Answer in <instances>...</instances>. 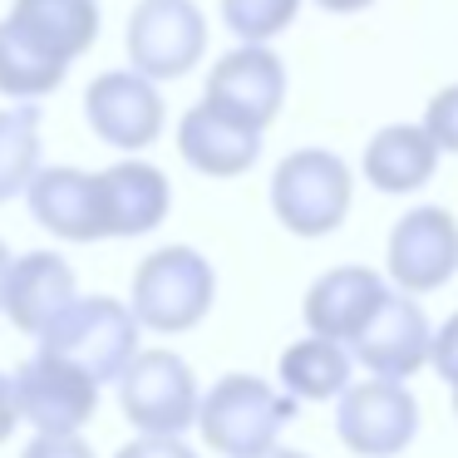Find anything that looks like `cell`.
Masks as SVG:
<instances>
[{
	"mask_svg": "<svg viewBox=\"0 0 458 458\" xmlns=\"http://www.w3.org/2000/svg\"><path fill=\"white\" fill-rule=\"evenodd\" d=\"M296 419V399L257 375H222L202 394L198 434L222 458H257L276 448L281 428Z\"/></svg>",
	"mask_w": 458,
	"mask_h": 458,
	"instance_id": "cell-1",
	"label": "cell"
},
{
	"mask_svg": "<svg viewBox=\"0 0 458 458\" xmlns=\"http://www.w3.org/2000/svg\"><path fill=\"white\" fill-rule=\"evenodd\" d=\"M139 316L114 296H80L50 330L40 335V350L64 365L84 369L94 385H119L129 365L143 355L139 350Z\"/></svg>",
	"mask_w": 458,
	"mask_h": 458,
	"instance_id": "cell-2",
	"label": "cell"
},
{
	"mask_svg": "<svg viewBox=\"0 0 458 458\" xmlns=\"http://www.w3.org/2000/svg\"><path fill=\"white\" fill-rule=\"evenodd\" d=\"M355 178L330 148H296L271 173V212L291 237H330L350 217Z\"/></svg>",
	"mask_w": 458,
	"mask_h": 458,
	"instance_id": "cell-3",
	"label": "cell"
},
{
	"mask_svg": "<svg viewBox=\"0 0 458 458\" xmlns=\"http://www.w3.org/2000/svg\"><path fill=\"white\" fill-rule=\"evenodd\" d=\"M212 296H217V271L198 247H158L133 271L129 310L139 316L143 330L182 335V330L202 326V316L212 310Z\"/></svg>",
	"mask_w": 458,
	"mask_h": 458,
	"instance_id": "cell-4",
	"label": "cell"
},
{
	"mask_svg": "<svg viewBox=\"0 0 458 458\" xmlns=\"http://www.w3.org/2000/svg\"><path fill=\"white\" fill-rule=\"evenodd\" d=\"M119 404L139 434L153 438H182L202 414L198 375L182 355L173 350H143L119 379Z\"/></svg>",
	"mask_w": 458,
	"mask_h": 458,
	"instance_id": "cell-5",
	"label": "cell"
},
{
	"mask_svg": "<svg viewBox=\"0 0 458 458\" xmlns=\"http://www.w3.org/2000/svg\"><path fill=\"white\" fill-rule=\"evenodd\" d=\"M335 434L360 458H399L419 434V399L399 379H355L340 394Z\"/></svg>",
	"mask_w": 458,
	"mask_h": 458,
	"instance_id": "cell-6",
	"label": "cell"
},
{
	"mask_svg": "<svg viewBox=\"0 0 458 458\" xmlns=\"http://www.w3.org/2000/svg\"><path fill=\"white\" fill-rule=\"evenodd\" d=\"M208 55V21L192 0H139L129 15V64L143 80H182Z\"/></svg>",
	"mask_w": 458,
	"mask_h": 458,
	"instance_id": "cell-7",
	"label": "cell"
},
{
	"mask_svg": "<svg viewBox=\"0 0 458 458\" xmlns=\"http://www.w3.org/2000/svg\"><path fill=\"white\" fill-rule=\"evenodd\" d=\"M202 104H212L217 114L247 123V129L267 133L276 123L281 104H286V64L267 45H237L232 55H222L212 64Z\"/></svg>",
	"mask_w": 458,
	"mask_h": 458,
	"instance_id": "cell-8",
	"label": "cell"
},
{
	"mask_svg": "<svg viewBox=\"0 0 458 458\" xmlns=\"http://www.w3.org/2000/svg\"><path fill=\"white\" fill-rule=\"evenodd\" d=\"M15 404H21V419L35 428V434H80L84 424L99 409V385H94L84 369L64 365L55 355H35L15 369Z\"/></svg>",
	"mask_w": 458,
	"mask_h": 458,
	"instance_id": "cell-9",
	"label": "cell"
},
{
	"mask_svg": "<svg viewBox=\"0 0 458 458\" xmlns=\"http://www.w3.org/2000/svg\"><path fill=\"white\" fill-rule=\"evenodd\" d=\"M389 281L404 296H428L458 271V222L448 208H414L389 232Z\"/></svg>",
	"mask_w": 458,
	"mask_h": 458,
	"instance_id": "cell-10",
	"label": "cell"
},
{
	"mask_svg": "<svg viewBox=\"0 0 458 458\" xmlns=\"http://www.w3.org/2000/svg\"><path fill=\"white\" fill-rule=\"evenodd\" d=\"M84 119L109 148L139 153L163 133V94L139 70H109L84 94Z\"/></svg>",
	"mask_w": 458,
	"mask_h": 458,
	"instance_id": "cell-11",
	"label": "cell"
},
{
	"mask_svg": "<svg viewBox=\"0 0 458 458\" xmlns=\"http://www.w3.org/2000/svg\"><path fill=\"white\" fill-rule=\"evenodd\" d=\"M389 301V286L379 271L369 267H330L326 276L310 281L306 291V330L320 340H335V345H355L365 335V326L379 316V306Z\"/></svg>",
	"mask_w": 458,
	"mask_h": 458,
	"instance_id": "cell-12",
	"label": "cell"
},
{
	"mask_svg": "<svg viewBox=\"0 0 458 458\" xmlns=\"http://www.w3.org/2000/svg\"><path fill=\"white\" fill-rule=\"evenodd\" d=\"M428 355H434L428 316L419 310L414 296L389 291V301L379 306V316L369 320L365 335L355 340V360L375 379H399V385H404L409 375H419V369L428 365Z\"/></svg>",
	"mask_w": 458,
	"mask_h": 458,
	"instance_id": "cell-13",
	"label": "cell"
},
{
	"mask_svg": "<svg viewBox=\"0 0 458 458\" xmlns=\"http://www.w3.org/2000/svg\"><path fill=\"white\" fill-rule=\"evenodd\" d=\"M30 217L60 242H104V188L99 173L84 168H40V178L25 192Z\"/></svg>",
	"mask_w": 458,
	"mask_h": 458,
	"instance_id": "cell-14",
	"label": "cell"
},
{
	"mask_svg": "<svg viewBox=\"0 0 458 458\" xmlns=\"http://www.w3.org/2000/svg\"><path fill=\"white\" fill-rule=\"evenodd\" d=\"M80 301V281L74 267L60 251H25L11 267V286H5V316L21 335L40 340L64 310Z\"/></svg>",
	"mask_w": 458,
	"mask_h": 458,
	"instance_id": "cell-15",
	"label": "cell"
},
{
	"mask_svg": "<svg viewBox=\"0 0 458 458\" xmlns=\"http://www.w3.org/2000/svg\"><path fill=\"white\" fill-rule=\"evenodd\" d=\"M178 153L202 178H242L261 158V133L217 114L212 104H192L178 123Z\"/></svg>",
	"mask_w": 458,
	"mask_h": 458,
	"instance_id": "cell-16",
	"label": "cell"
},
{
	"mask_svg": "<svg viewBox=\"0 0 458 458\" xmlns=\"http://www.w3.org/2000/svg\"><path fill=\"white\" fill-rule=\"evenodd\" d=\"M99 188H104V227H109V237H143L173 208V188L163 178V168L139 158L104 168Z\"/></svg>",
	"mask_w": 458,
	"mask_h": 458,
	"instance_id": "cell-17",
	"label": "cell"
},
{
	"mask_svg": "<svg viewBox=\"0 0 458 458\" xmlns=\"http://www.w3.org/2000/svg\"><path fill=\"white\" fill-rule=\"evenodd\" d=\"M365 182L375 192H389V198H404V192H419L424 182H434L438 168V143L428 139L424 123H389L375 139L365 143Z\"/></svg>",
	"mask_w": 458,
	"mask_h": 458,
	"instance_id": "cell-18",
	"label": "cell"
},
{
	"mask_svg": "<svg viewBox=\"0 0 458 458\" xmlns=\"http://www.w3.org/2000/svg\"><path fill=\"white\" fill-rule=\"evenodd\" d=\"M11 21L55 60H80L99 40V5L94 0H15Z\"/></svg>",
	"mask_w": 458,
	"mask_h": 458,
	"instance_id": "cell-19",
	"label": "cell"
},
{
	"mask_svg": "<svg viewBox=\"0 0 458 458\" xmlns=\"http://www.w3.org/2000/svg\"><path fill=\"white\" fill-rule=\"evenodd\" d=\"M276 379L296 404H310V399H340L355 379H350V355L335 340H296V345L281 350L276 360Z\"/></svg>",
	"mask_w": 458,
	"mask_h": 458,
	"instance_id": "cell-20",
	"label": "cell"
},
{
	"mask_svg": "<svg viewBox=\"0 0 458 458\" xmlns=\"http://www.w3.org/2000/svg\"><path fill=\"white\" fill-rule=\"evenodd\" d=\"M70 64L35 45L15 21H0V94L5 99H45L64 84Z\"/></svg>",
	"mask_w": 458,
	"mask_h": 458,
	"instance_id": "cell-21",
	"label": "cell"
},
{
	"mask_svg": "<svg viewBox=\"0 0 458 458\" xmlns=\"http://www.w3.org/2000/svg\"><path fill=\"white\" fill-rule=\"evenodd\" d=\"M40 178V109H0V202L25 198Z\"/></svg>",
	"mask_w": 458,
	"mask_h": 458,
	"instance_id": "cell-22",
	"label": "cell"
},
{
	"mask_svg": "<svg viewBox=\"0 0 458 458\" xmlns=\"http://www.w3.org/2000/svg\"><path fill=\"white\" fill-rule=\"evenodd\" d=\"M301 15V0H222V21L242 45H267L291 30Z\"/></svg>",
	"mask_w": 458,
	"mask_h": 458,
	"instance_id": "cell-23",
	"label": "cell"
},
{
	"mask_svg": "<svg viewBox=\"0 0 458 458\" xmlns=\"http://www.w3.org/2000/svg\"><path fill=\"white\" fill-rule=\"evenodd\" d=\"M424 129L438 143V153H458V84L438 89L424 109Z\"/></svg>",
	"mask_w": 458,
	"mask_h": 458,
	"instance_id": "cell-24",
	"label": "cell"
},
{
	"mask_svg": "<svg viewBox=\"0 0 458 458\" xmlns=\"http://www.w3.org/2000/svg\"><path fill=\"white\" fill-rule=\"evenodd\" d=\"M428 365H434V375L448 389H458V310L434 330V355H428Z\"/></svg>",
	"mask_w": 458,
	"mask_h": 458,
	"instance_id": "cell-25",
	"label": "cell"
},
{
	"mask_svg": "<svg viewBox=\"0 0 458 458\" xmlns=\"http://www.w3.org/2000/svg\"><path fill=\"white\" fill-rule=\"evenodd\" d=\"M114 458H198V454H192V448L182 444V438H153V434H139L133 444H123Z\"/></svg>",
	"mask_w": 458,
	"mask_h": 458,
	"instance_id": "cell-26",
	"label": "cell"
},
{
	"mask_svg": "<svg viewBox=\"0 0 458 458\" xmlns=\"http://www.w3.org/2000/svg\"><path fill=\"white\" fill-rule=\"evenodd\" d=\"M21 458H94V448L84 444L80 434H64V438H55V434H40L30 448H25Z\"/></svg>",
	"mask_w": 458,
	"mask_h": 458,
	"instance_id": "cell-27",
	"label": "cell"
},
{
	"mask_svg": "<svg viewBox=\"0 0 458 458\" xmlns=\"http://www.w3.org/2000/svg\"><path fill=\"white\" fill-rule=\"evenodd\" d=\"M15 424H21V404H15V379L0 375V444L15 434Z\"/></svg>",
	"mask_w": 458,
	"mask_h": 458,
	"instance_id": "cell-28",
	"label": "cell"
},
{
	"mask_svg": "<svg viewBox=\"0 0 458 458\" xmlns=\"http://www.w3.org/2000/svg\"><path fill=\"white\" fill-rule=\"evenodd\" d=\"M316 5L330 15H355V11H365V5H375V0H316Z\"/></svg>",
	"mask_w": 458,
	"mask_h": 458,
	"instance_id": "cell-29",
	"label": "cell"
},
{
	"mask_svg": "<svg viewBox=\"0 0 458 458\" xmlns=\"http://www.w3.org/2000/svg\"><path fill=\"white\" fill-rule=\"evenodd\" d=\"M11 267H15V257L5 251V242H0V310H5V286H11Z\"/></svg>",
	"mask_w": 458,
	"mask_h": 458,
	"instance_id": "cell-30",
	"label": "cell"
},
{
	"mask_svg": "<svg viewBox=\"0 0 458 458\" xmlns=\"http://www.w3.org/2000/svg\"><path fill=\"white\" fill-rule=\"evenodd\" d=\"M257 458H310V454H296V448H267V454H257Z\"/></svg>",
	"mask_w": 458,
	"mask_h": 458,
	"instance_id": "cell-31",
	"label": "cell"
},
{
	"mask_svg": "<svg viewBox=\"0 0 458 458\" xmlns=\"http://www.w3.org/2000/svg\"><path fill=\"white\" fill-rule=\"evenodd\" d=\"M454 414H458V389H454Z\"/></svg>",
	"mask_w": 458,
	"mask_h": 458,
	"instance_id": "cell-32",
	"label": "cell"
}]
</instances>
